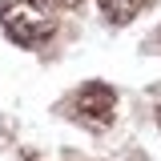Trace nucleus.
Wrapping results in <instances>:
<instances>
[{"mask_svg":"<svg viewBox=\"0 0 161 161\" xmlns=\"http://www.w3.org/2000/svg\"><path fill=\"white\" fill-rule=\"evenodd\" d=\"M0 28L8 40H16L24 48H36L53 36L57 20H53L44 0H0Z\"/></svg>","mask_w":161,"mask_h":161,"instance_id":"1","label":"nucleus"},{"mask_svg":"<svg viewBox=\"0 0 161 161\" xmlns=\"http://www.w3.org/2000/svg\"><path fill=\"white\" fill-rule=\"evenodd\" d=\"M73 117L80 125H89V129H105V125H113L117 117V93L105 85V80H89V85H80L77 97H73Z\"/></svg>","mask_w":161,"mask_h":161,"instance_id":"2","label":"nucleus"},{"mask_svg":"<svg viewBox=\"0 0 161 161\" xmlns=\"http://www.w3.org/2000/svg\"><path fill=\"white\" fill-rule=\"evenodd\" d=\"M97 4H101V16L109 24H129L145 8V0H97Z\"/></svg>","mask_w":161,"mask_h":161,"instance_id":"3","label":"nucleus"},{"mask_svg":"<svg viewBox=\"0 0 161 161\" xmlns=\"http://www.w3.org/2000/svg\"><path fill=\"white\" fill-rule=\"evenodd\" d=\"M53 4H60V8H80L85 0H53Z\"/></svg>","mask_w":161,"mask_h":161,"instance_id":"4","label":"nucleus"},{"mask_svg":"<svg viewBox=\"0 0 161 161\" xmlns=\"http://www.w3.org/2000/svg\"><path fill=\"white\" fill-rule=\"evenodd\" d=\"M157 48H161V32H157Z\"/></svg>","mask_w":161,"mask_h":161,"instance_id":"5","label":"nucleus"},{"mask_svg":"<svg viewBox=\"0 0 161 161\" xmlns=\"http://www.w3.org/2000/svg\"><path fill=\"white\" fill-rule=\"evenodd\" d=\"M157 121H161V109H157Z\"/></svg>","mask_w":161,"mask_h":161,"instance_id":"6","label":"nucleus"}]
</instances>
